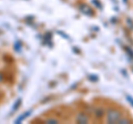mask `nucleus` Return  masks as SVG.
<instances>
[{
    "instance_id": "1",
    "label": "nucleus",
    "mask_w": 133,
    "mask_h": 124,
    "mask_svg": "<svg viewBox=\"0 0 133 124\" xmlns=\"http://www.w3.org/2000/svg\"><path fill=\"white\" fill-rule=\"evenodd\" d=\"M123 116L121 110H119L118 107H109L105 111V122L110 124H116L119 122V120Z\"/></svg>"
},
{
    "instance_id": "2",
    "label": "nucleus",
    "mask_w": 133,
    "mask_h": 124,
    "mask_svg": "<svg viewBox=\"0 0 133 124\" xmlns=\"http://www.w3.org/2000/svg\"><path fill=\"white\" fill-rule=\"evenodd\" d=\"M76 122L80 124H85L90 122V116L88 113L85 112H79L76 116Z\"/></svg>"
},
{
    "instance_id": "4",
    "label": "nucleus",
    "mask_w": 133,
    "mask_h": 124,
    "mask_svg": "<svg viewBox=\"0 0 133 124\" xmlns=\"http://www.w3.org/2000/svg\"><path fill=\"white\" fill-rule=\"evenodd\" d=\"M29 114H30V111H28V112H26V113H24L23 115H21V116H19L18 119L16 120V123H20L21 121H23L24 119H26V118H28V116H29Z\"/></svg>"
},
{
    "instance_id": "8",
    "label": "nucleus",
    "mask_w": 133,
    "mask_h": 124,
    "mask_svg": "<svg viewBox=\"0 0 133 124\" xmlns=\"http://www.w3.org/2000/svg\"><path fill=\"white\" fill-rule=\"evenodd\" d=\"M3 80H5V78H3V75H2V73L0 72V83H2L3 82Z\"/></svg>"
},
{
    "instance_id": "6",
    "label": "nucleus",
    "mask_w": 133,
    "mask_h": 124,
    "mask_svg": "<svg viewBox=\"0 0 133 124\" xmlns=\"http://www.w3.org/2000/svg\"><path fill=\"white\" fill-rule=\"evenodd\" d=\"M118 123H122V124H124V123H130V120H129V119H127V118H121V119H120L119 120V122Z\"/></svg>"
},
{
    "instance_id": "3",
    "label": "nucleus",
    "mask_w": 133,
    "mask_h": 124,
    "mask_svg": "<svg viewBox=\"0 0 133 124\" xmlns=\"http://www.w3.org/2000/svg\"><path fill=\"white\" fill-rule=\"evenodd\" d=\"M93 116H94V119H97V120H102L103 118L105 116V111H104V109H103L102 106L95 107V109L93 110Z\"/></svg>"
},
{
    "instance_id": "7",
    "label": "nucleus",
    "mask_w": 133,
    "mask_h": 124,
    "mask_svg": "<svg viewBox=\"0 0 133 124\" xmlns=\"http://www.w3.org/2000/svg\"><path fill=\"white\" fill-rule=\"evenodd\" d=\"M127 100L129 101V102H130L131 103V104L133 105V98L131 97V95H127Z\"/></svg>"
},
{
    "instance_id": "5",
    "label": "nucleus",
    "mask_w": 133,
    "mask_h": 124,
    "mask_svg": "<svg viewBox=\"0 0 133 124\" xmlns=\"http://www.w3.org/2000/svg\"><path fill=\"white\" fill-rule=\"evenodd\" d=\"M44 122L45 123H59V120H57V119H47Z\"/></svg>"
}]
</instances>
